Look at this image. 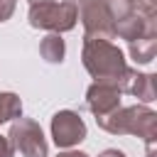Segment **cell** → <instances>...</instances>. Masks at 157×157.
<instances>
[{
  "label": "cell",
  "mask_w": 157,
  "mask_h": 157,
  "mask_svg": "<svg viewBox=\"0 0 157 157\" xmlns=\"http://www.w3.org/2000/svg\"><path fill=\"white\" fill-rule=\"evenodd\" d=\"M81 59H83L86 71L98 83H113L120 88L128 64H125V56L118 44H113L108 39H83Z\"/></svg>",
  "instance_id": "cell-1"
},
{
  "label": "cell",
  "mask_w": 157,
  "mask_h": 157,
  "mask_svg": "<svg viewBox=\"0 0 157 157\" xmlns=\"http://www.w3.org/2000/svg\"><path fill=\"white\" fill-rule=\"evenodd\" d=\"M98 128H103L110 135H137L147 145H155L157 137V113L147 105H128L115 108L113 113L96 118Z\"/></svg>",
  "instance_id": "cell-2"
},
{
  "label": "cell",
  "mask_w": 157,
  "mask_h": 157,
  "mask_svg": "<svg viewBox=\"0 0 157 157\" xmlns=\"http://www.w3.org/2000/svg\"><path fill=\"white\" fill-rule=\"evenodd\" d=\"M27 20L34 29H49L52 34H61L76 27L78 12H76V2L74 0H64V2H42V5H29Z\"/></svg>",
  "instance_id": "cell-3"
},
{
  "label": "cell",
  "mask_w": 157,
  "mask_h": 157,
  "mask_svg": "<svg viewBox=\"0 0 157 157\" xmlns=\"http://www.w3.org/2000/svg\"><path fill=\"white\" fill-rule=\"evenodd\" d=\"M78 20L83 25V39H113L115 25L103 0H78L76 2Z\"/></svg>",
  "instance_id": "cell-4"
},
{
  "label": "cell",
  "mask_w": 157,
  "mask_h": 157,
  "mask_svg": "<svg viewBox=\"0 0 157 157\" xmlns=\"http://www.w3.org/2000/svg\"><path fill=\"white\" fill-rule=\"evenodd\" d=\"M7 137L12 142V150H17L22 157H49V145L44 140V132L39 123L32 118H17Z\"/></svg>",
  "instance_id": "cell-5"
},
{
  "label": "cell",
  "mask_w": 157,
  "mask_h": 157,
  "mask_svg": "<svg viewBox=\"0 0 157 157\" xmlns=\"http://www.w3.org/2000/svg\"><path fill=\"white\" fill-rule=\"evenodd\" d=\"M52 137L54 145L61 150H71L86 140V123L74 110H59L52 118Z\"/></svg>",
  "instance_id": "cell-6"
},
{
  "label": "cell",
  "mask_w": 157,
  "mask_h": 157,
  "mask_svg": "<svg viewBox=\"0 0 157 157\" xmlns=\"http://www.w3.org/2000/svg\"><path fill=\"white\" fill-rule=\"evenodd\" d=\"M120 88L113 83H98L93 81L86 91V105L96 118H103L108 113H113L115 108H120Z\"/></svg>",
  "instance_id": "cell-7"
},
{
  "label": "cell",
  "mask_w": 157,
  "mask_h": 157,
  "mask_svg": "<svg viewBox=\"0 0 157 157\" xmlns=\"http://www.w3.org/2000/svg\"><path fill=\"white\" fill-rule=\"evenodd\" d=\"M120 91L140 98L142 103H152V101L157 98L155 74H140V71H135V69H128L125 76H123V81H120Z\"/></svg>",
  "instance_id": "cell-8"
},
{
  "label": "cell",
  "mask_w": 157,
  "mask_h": 157,
  "mask_svg": "<svg viewBox=\"0 0 157 157\" xmlns=\"http://www.w3.org/2000/svg\"><path fill=\"white\" fill-rule=\"evenodd\" d=\"M39 54L49 64H61L64 61V54H66V44L61 39V34H47L39 42Z\"/></svg>",
  "instance_id": "cell-9"
},
{
  "label": "cell",
  "mask_w": 157,
  "mask_h": 157,
  "mask_svg": "<svg viewBox=\"0 0 157 157\" xmlns=\"http://www.w3.org/2000/svg\"><path fill=\"white\" fill-rule=\"evenodd\" d=\"M128 44H130V56L137 64H150L155 59V54H157V34L140 37V39H132Z\"/></svg>",
  "instance_id": "cell-10"
},
{
  "label": "cell",
  "mask_w": 157,
  "mask_h": 157,
  "mask_svg": "<svg viewBox=\"0 0 157 157\" xmlns=\"http://www.w3.org/2000/svg\"><path fill=\"white\" fill-rule=\"evenodd\" d=\"M22 118V101L17 93L10 91H0V125L7 120H17Z\"/></svg>",
  "instance_id": "cell-11"
},
{
  "label": "cell",
  "mask_w": 157,
  "mask_h": 157,
  "mask_svg": "<svg viewBox=\"0 0 157 157\" xmlns=\"http://www.w3.org/2000/svg\"><path fill=\"white\" fill-rule=\"evenodd\" d=\"M15 5H17V0H0V22H7L12 17Z\"/></svg>",
  "instance_id": "cell-12"
},
{
  "label": "cell",
  "mask_w": 157,
  "mask_h": 157,
  "mask_svg": "<svg viewBox=\"0 0 157 157\" xmlns=\"http://www.w3.org/2000/svg\"><path fill=\"white\" fill-rule=\"evenodd\" d=\"M15 150H12V142L7 135H0V157H12Z\"/></svg>",
  "instance_id": "cell-13"
},
{
  "label": "cell",
  "mask_w": 157,
  "mask_h": 157,
  "mask_svg": "<svg viewBox=\"0 0 157 157\" xmlns=\"http://www.w3.org/2000/svg\"><path fill=\"white\" fill-rule=\"evenodd\" d=\"M56 157H88L86 152H78V150H66V152H59Z\"/></svg>",
  "instance_id": "cell-14"
},
{
  "label": "cell",
  "mask_w": 157,
  "mask_h": 157,
  "mask_svg": "<svg viewBox=\"0 0 157 157\" xmlns=\"http://www.w3.org/2000/svg\"><path fill=\"white\" fill-rule=\"evenodd\" d=\"M98 157H125V152H120V150H103Z\"/></svg>",
  "instance_id": "cell-15"
},
{
  "label": "cell",
  "mask_w": 157,
  "mask_h": 157,
  "mask_svg": "<svg viewBox=\"0 0 157 157\" xmlns=\"http://www.w3.org/2000/svg\"><path fill=\"white\" fill-rule=\"evenodd\" d=\"M42 2H54V0H29V5H42Z\"/></svg>",
  "instance_id": "cell-16"
}]
</instances>
